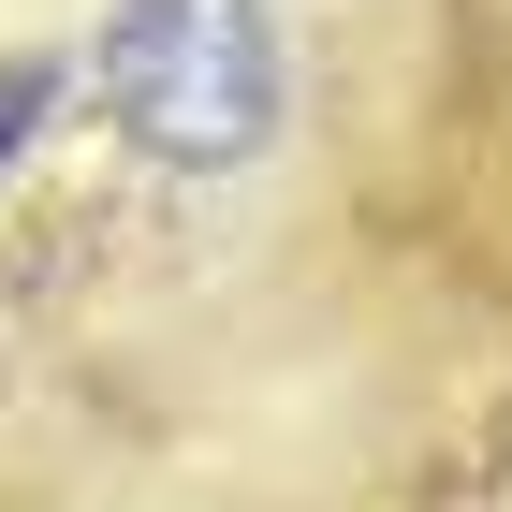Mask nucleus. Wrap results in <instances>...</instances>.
Wrapping results in <instances>:
<instances>
[{"instance_id":"f257e3e1","label":"nucleus","mask_w":512,"mask_h":512,"mask_svg":"<svg viewBox=\"0 0 512 512\" xmlns=\"http://www.w3.org/2000/svg\"><path fill=\"white\" fill-rule=\"evenodd\" d=\"M88 88L147 176H249L278 147V15L264 0H103Z\"/></svg>"}]
</instances>
